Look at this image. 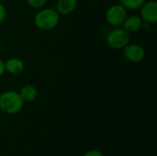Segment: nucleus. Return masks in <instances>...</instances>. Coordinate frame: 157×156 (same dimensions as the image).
Masks as SVG:
<instances>
[{
	"mask_svg": "<svg viewBox=\"0 0 157 156\" xmlns=\"http://www.w3.org/2000/svg\"><path fill=\"white\" fill-rule=\"evenodd\" d=\"M59 21L60 14L53 7L40 9L34 17L35 26L43 31L53 29L59 24Z\"/></svg>",
	"mask_w": 157,
	"mask_h": 156,
	"instance_id": "1",
	"label": "nucleus"
},
{
	"mask_svg": "<svg viewBox=\"0 0 157 156\" xmlns=\"http://www.w3.org/2000/svg\"><path fill=\"white\" fill-rule=\"evenodd\" d=\"M23 106L24 101L16 91H5L0 95V109L6 114L18 113Z\"/></svg>",
	"mask_w": 157,
	"mask_h": 156,
	"instance_id": "2",
	"label": "nucleus"
},
{
	"mask_svg": "<svg viewBox=\"0 0 157 156\" xmlns=\"http://www.w3.org/2000/svg\"><path fill=\"white\" fill-rule=\"evenodd\" d=\"M106 40L110 48L114 50H121L130 43L131 36L123 28H116L107 35Z\"/></svg>",
	"mask_w": 157,
	"mask_h": 156,
	"instance_id": "3",
	"label": "nucleus"
},
{
	"mask_svg": "<svg viewBox=\"0 0 157 156\" xmlns=\"http://www.w3.org/2000/svg\"><path fill=\"white\" fill-rule=\"evenodd\" d=\"M127 16L128 10L121 4H114L110 6L106 12V19L108 23L114 27L122 25Z\"/></svg>",
	"mask_w": 157,
	"mask_h": 156,
	"instance_id": "4",
	"label": "nucleus"
},
{
	"mask_svg": "<svg viewBox=\"0 0 157 156\" xmlns=\"http://www.w3.org/2000/svg\"><path fill=\"white\" fill-rule=\"evenodd\" d=\"M140 17L144 22L155 24L157 21V3L155 0L145 2L140 8Z\"/></svg>",
	"mask_w": 157,
	"mask_h": 156,
	"instance_id": "5",
	"label": "nucleus"
},
{
	"mask_svg": "<svg viewBox=\"0 0 157 156\" xmlns=\"http://www.w3.org/2000/svg\"><path fill=\"white\" fill-rule=\"evenodd\" d=\"M124 57L132 63L142 62L145 57V50L140 44H128L123 48Z\"/></svg>",
	"mask_w": 157,
	"mask_h": 156,
	"instance_id": "6",
	"label": "nucleus"
},
{
	"mask_svg": "<svg viewBox=\"0 0 157 156\" xmlns=\"http://www.w3.org/2000/svg\"><path fill=\"white\" fill-rule=\"evenodd\" d=\"M143 23L144 21L140 16L131 15L126 17L125 20L122 23V26L126 31H128L129 33H133V32H137L142 29Z\"/></svg>",
	"mask_w": 157,
	"mask_h": 156,
	"instance_id": "7",
	"label": "nucleus"
},
{
	"mask_svg": "<svg viewBox=\"0 0 157 156\" xmlns=\"http://www.w3.org/2000/svg\"><path fill=\"white\" fill-rule=\"evenodd\" d=\"M24 69H25V63L19 58L13 57V58L8 59L5 63L6 72L11 74H19L24 71Z\"/></svg>",
	"mask_w": 157,
	"mask_h": 156,
	"instance_id": "8",
	"label": "nucleus"
},
{
	"mask_svg": "<svg viewBox=\"0 0 157 156\" xmlns=\"http://www.w3.org/2000/svg\"><path fill=\"white\" fill-rule=\"evenodd\" d=\"M77 6V0H58L56 10L60 15H69L73 13Z\"/></svg>",
	"mask_w": 157,
	"mask_h": 156,
	"instance_id": "9",
	"label": "nucleus"
},
{
	"mask_svg": "<svg viewBox=\"0 0 157 156\" xmlns=\"http://www.w3.org/2000/svg\"><path fill=\"white\" fill-rule=\"evenodd\" d=\"M19 95L24 102H31L37 97L38 90L32 85H26L21 88Z\"/></svg>",
	"mask_w": 157,
	"mask_h": 156,
	"instance_id": "10",
	"label": "nucleus"
},
{
	"mask_svg": "<svg viewBox=\"0 0 157 156\" xmlns=\"http://www.w3.org/2000/svg\"><path fill=\"white\" fill-rule=\"evenodd\" d=\"M146 2V0H121V3L127 10H137Z\"/></svg>",
	"mask_w": 157,
	"mask_h": 156,
	"instance_id": "11",
	"label": "nucleus"
},
{
	"mask_svg": "<svg viewBox=\"0 0 157 156\" xmlns=\"http://www.w3.org/2000/svg\"><path fill=\"white\" fill-rule=\"evenodd\" d=\"M48 0H27L28 4L33 7V8H37V9H40V8H42L46 3H47Z\"/></svg>",
	"mask_w": 157,
	"mask_h": 156,
	"instance_id": "12",
	"label": "nucleus"
},
{
	"mask_svg": "<svg viewBox=\"0 0 157 156\" xmlns=\"http://www.w3.org/2000/svg\"><path fill=\"white\" fill-rule=\"evenodd\" d=\"M6 17V9L5 6L2 4V2H0V25L5 21Z\"/></svg>",
	"mask_w": 157,
	"mask_h": 156,
	"instance_id": "13",
	"label": "nucleus"
},
{
	"mask_svg": "<svg viewBox=\"0 0 157 156\" xmlns=\"http://www.w3.org/2000/svg\"><path fill=\"white\" fill-rule=\"evenodd\" d=\"M84 156H103L102 154L98 151V150H91V151H88L86 154Z\"/></svg>",
	"mask_w": 157,
	"mask_h": 156,
	"instance_id": "14",
	"label": "nucleus"
},
{
	"mask_svg": "<svg viewBox=\"0 0 157 156\" xmlns=\"http://www.w3.org/2000/svg\"><path fill=\"white\" fill-rule=\"evenodd\" d=\"M6 70H5V63L3 62V60L0 59V77L4 75Z\"/></svg>",
	"mask_w": 157,
	"mask_h": 156,
	"instance_id": "15",
	"label": "nucleus"
},
{
	"mask_svg": "<svg viewBox=\"0 0 157 156\" xmlns=\"http://www.w3.org/2000/svg\"><path fill=\"white\" fill-rule=\"evenodd\" d=\"M1 49H2V44H1V40H0V51H1Z\"/></svg>",
	"mask_w": 157,
	"mask_h": 156,
	"instance_id": "16",
	"label": "nucleus"
},
{
	"mask_svg": "<svg viewBox=\"0 0 157 156\" xmlns=\"http://www.w3.org/2000/svg\"><path fill=\"white\" fill-rule=\"evenodd\" d=\"M2 1H4V0H0V2H2Z\"/></svg>",
	"mask_w": 157,
	"mask_h": 156,
	"instance_id": "17",
	"label": "nucleus"
}]
</instances>
